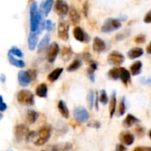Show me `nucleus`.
<instances>
[{
    "mask_svg": "<svg viewBox=\"0 0 151 151\" xmlns=\"http://www.w3.org/2000/svg\"><path fill=\"white\" fill-rule=\"evenodd\" d=\"M108 76L111 80H114V81L119 80L120 76V67H115V68L111 69L108 73Z\"/></svg>",
    "mask_w": 151,
    "mask_h": 151,
    "instance_id": "32",
    "label": "nucleus"
},
{
    "mask_svg": "<svg viewBox=\"0 0 151 151\" xmlns=\"http://www.w3.org/2000/svg\"><path fill=\"white\" fill-rule=\"evenodd\" d=\"M119 140L125 145L130 146V145H132L134 142V135L132 133H130L128 131H126V132H123V133L120 134Z\"/></svg>",
    "mask_w": 151,
    "mask_h": 151,
    "instance_id": "15",
    "label": "nucleus"
},
{
    "mask_svg": "<svg viewBox=\"0 0 151 151\" xmlns=\"http://www.w3.org/2000/svg\"><path fill=\"white\" fill-rule=\"evenodd\" d=\"M28 133H29L28 128L24 125H18L15 127L14 134H15V138L18 142L21 141L24 137H27Z\"/></svg>",
    "mask_w": 151,
    "mask_h": 151,
    "instance_id": "12",
    "label": "nucleus"
},
{
    "mask_svg": "<svg viewBox=\"0 0 151 151\" xmlns=\"http://www.w3.org/2000/svg\"><path fill=\"white\" fill-rule=\"evenodd\" d=\"M93 50L96 53L104 52L106 50V44L100 37H95L93 41Z\"/></svg>",
    "mask_w": 151,
    "mask_h": 151,
    "instance_id": "14",
    "label": "nucleus"
},
{
    "mask_svg": "<svg viewBox=\"0 0 151 151\" xmlns=\"http://www.w3.org/2000/svg\"><path fill=\"white\" fill-rule=\"evenodd\" d=\"M142 61H140V60L135 61L130 66V71H131L132 75H134V76L139 75L141 73V72H142Z\"/></svg>",
    "mask_w": 151,
    "mask_h": 151,
    "instance_id": "28",
    "label": "nucleus"
},
{
    "mask_svg": "<svg viewBox=\"0 0 151 151\" xmlns=\"http://www.w3.org/2000/svg\"><path fill=\"white\" fill-rule=\"evenodd\" d=\"M53 4H54V0H44L43 2L41 3L40 12L43 13L44 16H47L53 6Z\"/></svg>",
    "mask_w": 151,
    "mask_h": 151,
    "instance_id": "18",
    "label": "nucleus"
},
{
    "mask_svg": "<svg viewBox=\"0 0 151 151\" xmlns=\"http://www.w3.org/2000/svg\"><path fill=\"white\" fill-rule=\"evenodd\" d=\"M7 58H8V60H9V62H10V64H11L12 65H14V66H16V67H18V68H23V67H25V65H26V63H25L23 60H21V59H17V58L14 57V55H12V54L10 53L9 51H8V53H7Z\"/></svg>",
    "mask_w": 151,
    "mask_h": 151,
    "instance_id": "19",
    "label": "nucleus"
},
{
    "mask_svg": "<svg viewBox=\"0 0 151 151\" xmlns=\"http://www.w3.org/2000/svg\"><path fill=\"white\" fill-rule=\"evenodd\" d=\"M149 136H150V138L151 139V129L150 130V132H149Z\"/></svg>",
    "mask_w": 151,
    "mask_h": 151,
    "instance_id": "53",
    "label": "nucleus"
},
{
    "mask_svg": "<svg viewBox=\"0 0 151 151\" xmlns=\"http://www.w3.org/2000/svg\"><path fill=\"white\" fill-rule=\"evenodd\" d=\"M54 27V23L50 19H47L46 21H42L41 23V29H46L48 31H51Z\"/></svg>",
    "mask_w": 151,
    "mask_h": 151,
    "instance_id": "35",
    "label": "nucleus"
},
{
    "mask_svg": "<svg viewBox=\"0 0 151 151\" xmlns=\"http://www.w3.org/2000/svg\"><path fill=\"white\" fill-rule=\"evenodd\" d=\"M39 32H30L28 38H27V45H28V49L30 50H35V47L37 45L38 42V38H39Z\"/></svg>",
    "mask_w": 151,
    "mask_h": 151,
    "instance_id": "13",
    "label": "nucleus"
},
{
    "mask_svg": "<svg viewBox=\"0 0 151 151\" xmlns=\"http://www.w3.org/2000/svg\"><path fill=\"white\" fill-rule=\"evenodd\" d=\"M133 151H151V147H137Z\"/></svg>",
    "mask_w": 151,
    "mask_h": 151,
    "instance_id": "49",
    "label": "nucleus"
},
{
    "mask_svg": "<svg viewBox=\"0 0 151 151\" xmlns=\"http://www.w3.org/2000/svg\"><path fill=\"white\" fill-rule=\"evenodd\" d=\"M119 19H120L121 21H123V20H126V19H127V16H122L121 18H119Z\"/></svg>",
    "mask_w": 151,
    "mask_h": 151,
    "instance_id": "52",
    "label": "nucleus"
},
{
    "mask_svg": "<svg viewBox=\"0 0 151 151\" xmlns=\"http://www.w3.org/2000/svg\"><path fill=\"white\" fill-rule=\"evenodd\" d=\"M73 117L74 119L80 123H85L89 119V113L88 111L82 106L75 107L73 110Z\"/></svg>",
    "mask_w": 151,
    "mask_h": 151,
    "instance_id": "5",
    "label": "nucleus"
},
{
    "mask_svg": "<svg viewBox=\"0 0 151 151\" xmlns=\"http://www.w3.org/2000/svg\"><path fill=\"white\" fill-rule=\"evenodd\" d=\"M139 123H141V120L137 117H135L132 114H127L126 119L123 120V127L126 128H129V127H133L134 125H136Z\"/></svg>",
    "mask_w": 151,
    "mask_h": 151,
    "instance_id": "16",
    "label": "nucleus"
},
{
    "mask_svg": "<svg viewBox=\"0 0 151 151\" xmlns=\"http://www.w3.org/2000/svg\"><path fill=\"white\" fill-rule=\"evenodd\" d=\"M107 61L111 65H119L124 63L125 57L122 53L116 51V50H113L109 54Z\"/></svg>",
    "mask_w": 151,
    "mask_h": 151,
    "instance_id": "9",
    "label": "nucleus"
},
{
    "mask_svg": "<svg viewBox=\"0 0 151 151\" xmlns=\"http://www.w3.org/2000/svg\"><path fill=\"white\" fill-rule=\"evenodd\" d=\"M8 151H12V150H8Z\"/></svg>",
    "mask_w": 151,
    "mask_h": 151,
    "instance_id": "54",
    "label": "nucleus"
},
{
    "mask_svg": "<svg viewBox=\"0 0 151 151\" xmlns=\"http://www.w3.org/2000/svg\"><path fill=\"white\" fill-rule=\"evenodd\" d=\"M58 37L63 41H67L69 39V24L67 21H59L58 25Z\"/></svg>",
    "mask_w": 151,
    "mask_h": 151,
    "instance_id": "7",
    "label": "nucleus"
},
{
    "mask_svg": "<svg viewBox=\"0 0 151 151\" xmlns=\"http://www.w3.org/2000/svg\"><path fill=\"white\" fill-rule=\"evenodd\" d=\"M58 111L60 112V114L65 118V119H68L69 118V110H68V107L65 104V101L63 100H59L58 101Z\"/></svg>",
    "mask_w": 151,
    "mask_h": 151,
    "instance_id": "22",
    "label": "nucleus"
},
{
    "mask_svg": "<svg viewBox=\"0 0 151 151\" xmlns=\"http://www.w3.org/2000/svg\"><path fill=\"white\" fill-rule=\"evenodd\" d=\"M146 52H147L148 54L151 55V42L149 43V45H148L147 48H146Z\"/></svg>",
    "mask_w": 151,
    "mask_h": 151,
    "instance_id": "50",
    "label": "nucleus"
},
{
    "mask_svg": "<svg viewBox=\"0 0 151 151\" xmlns=\"http://www.w3.org/2000/svg\"><path fill=\"white\" fill-rule=\"evenodd\" d=\"M115 151H127V147L125 145H123L122 143L117 144Z\"/></svg>",
    "mask_w": 151,
    "mask_h": 151,
    "instance_id": "47",
    "label": "nucleus"
},
{
    "mask_svg": "<svg viewBox=\"0 0 151 151\" xmlns=\"http://www.w3.org/2000/svg\"><path fill=\"white\" fill-rule=\"evenodd\" d=\"M139 81L143 84V85H150L151 84V78H145V77H142L139 80Z\"/></svg>",
    "mask_w": 151,
    "mask_h": 151,
    "instance_id": "43",
    "label": "nucleus"
},
{
    "mask_svg": "<svg viewBox=\"0 0 151 151\" xmlns=\"http://www.w3.org/2000/svg\"><path fill=\"white\" fill-rule=\"evenodd\" d=\"M18 81L21 87L25 88L30 84V82L32 81V79L27 71H19L18 73Z\"/></svg>",
    "mask_w": 151,
    "mask_h": 151,
    "instance_id": "11",
    "label": "nucleus"
},
{
    "mask_svg": "<svg viewBox=\"0 0 151 151\" xmlns=\"http://www.w3.org/2000/svg\"><path fill=\"white\" fill-rule=\"evenodd\" d=\"M0 80H1V81H2L3 83H4V82H5V76H4V73H2V74L0 75Z\"/></svg>",
    "mask_w": 151,
    "mask_h": 151,
    "instance_id": "51",
    "label": "nucleus"
},
{
    "mask_svg": "<svg viewBox=\"0 0 151 151\" xmlns=\"http://www.w3.org/2000/svg\"><path fill=\"white\" fill-rule=\"evenodd\" d=\"M146 41V36L144 35H138L134 38V42L136 43H143Z\"/></svg>",
    "mask_w": 151,
    "mask_h": 151,
    "instance_id": "39",
    "label": "nucleus"
},
{
    "mask_svg": "<svg viewBox=\"0 0 151 151\" xmlns=\"http://www.w3.org/2000/svg\"><path fill=\"white\" fill-rule=\"evenodd\" d=\"M87 100H88V106L90 109H92L94 107V104H96V96H95V93L92 89H90L88 93V96H87Z\"/></svg>",
    "mask_w": 151,
    "mask_h": 151,
    "instance_id": "33",
    "label": "nucleus"
},
{
    "mask_svg": "<svg viewBox=\"0 0 151 151\" xmlns=\"http://www.w3.org/2000/svg\"><path fill=\"white\" fill-rule=\"evenodd\" d=\"M73 36L77 41L81 42H88L90 41L89 35L81 27H75L73 29Z\"/></svg>",
    "mask_w": 151,
    "mask_h": 151,
    "instance_id": "10",
    "label": "nucleus"
},
{
    "mask_svg": "<svg viewBox=\"0 0 151 151\" xmlns=\"http://www.w3.org/2000/svg\"><path fill=\"white\" fill-rule=\"evenodd\" d=\"M83 13L86 17H88V3L86 1L84 4H83Z\"/></svg>",
    "mask_w": 151,
    "mask_h": 151,
    "instance_id": "46",
    "label": "nucleus"
},
{
    "mask_svg": "<svg viewBox=\"0 0 151 151\" xmlns=\"http://www.w3.org/2000/svg\"><path fill=\"white\" fill-rule=\"evenodd\" d=\"M88 126L89 127H94V128H96V129H98V128H100L101 124H100V122H98V121H96V120H94V121L90 122Z\"/></svg>",
    "mask_w": 151,
    "mask_h": 151,
    "instance_id": "42",
    "label": "nucleus"
},
{
    "mask_svg": "<svg viewBox=\"0 0 151 151\" xmlns=\"http://www.w3.org/2000/svg\"><path fill=\"white\" fill-rule=\"evenodd\" d=\"M144 22L145 23H147V24H149V23H151V10L150 11H149L147 13H146V15H145V17H144Z\"/></svg>",
    "mask_w": 151,
    "mask_h": 151,
    "instance_id": "45",
    "label": "nucleus"
},
{
    "mask_svg": "<svg viewBox=\"0 0 151 151\" xmlns=\"http://www.w3.org/2000/svg\"><path fill=\"white\" fill-rule=\"evenodd\" d=\"M27 72H28V73H29V75H30V77L32 79V81L36 80V78H37V71L36 70H28Z\"/></svg>",
    "mask_w": 151,
    "mask_h": 151,
    "instance_id": "44",
    "label": "nucleus"
},
{
    "mask_svg": "<svg viewBox=\"0 0 151 151\" xmlns=\"http://www.w3.org/2000/svg\"><path fill=\"white\" fill-rule=\"evenodd\" d=\"M121 20L119 19H113V18H109L107 19L104 23L103 24L101 27V31L104 34L111 33L113 31H116L121 27Z\"/></svg>",
    "mask_w": 151,
    "mask_h": 151,
    "instance_id": "3",
    "label": "nucleus"
},
{
    "mask_svg": "<svg viewBox=\"0 0 151 151\" xmlns=\"http://www.w3.org/2000/svg\"><path fill=\"white\" fill-rule=\"evenodd\" d=\"M29 17H30V32H39L42 23L41 12L37 7V3L33 1L29 6Z\"/></svg>",
    "mask_w": 151,
    "mask_h": 151,
    "instance_id": "1",
    "label": "nucleus"
},
{
    "mask_svg": "<svg viewBox=\"0 0 151 151\" xmlns=\"http://www.w3.org/2000/svg\"><path fill=\"white\" fill-rule=\"evenodd\" d=\"M126 110H127V106H126V98L125 96L122 97L120 103H119V111H118V116H123L126 113Z\"/></svg>",
    "mask_w": 151,
    "mask_h": 151,
    "instance_id": "34",
    "label": "nucleus"
},
{
    "mask_svg": "<svg viewBox=\"0 0 151 151\" xmlns=\"http://www.w3.org/2000/svg\"><path fill=\"white\" fill-rule=\"evenodd\" d=\"M63 68H61V67H59V68H56V69H54L51 73H49V75H48V81H50V82H54V81H56L59 77H60V75L62 74V73H63Z\"/></svg>",
    "mask_w": 151,
    "mask_h": 151,
    "instance_id": "26",
    "label": "nucleus"
},
{
    "mask_svg": "<svg viewBox=\"0 0 151 151\" xmlns=\"http://www.w3.org/2000/svg\"><path fill=\"white\" fill-rule=\"evenodd\" d=\"M52 134V128L50 126L47 125L42 127L38 132V138L35 141V144L36 146H42L44 145L50 138Z\"/></svg>",
    "mask_w": 151,
    "mask_h": 151,
    "instance_id": "2",
    "label": "nucleus"
},
{
    "mask_svg": "<svg viewBox=\"0 0 151 151\" xmlns=\"http://www.w3.org/2000/svg\"><path fill=\"white\" fill-rule=\"evenodd\" d=\"M17 100L19 104L26 106H31L35 104V97L31 91L27 89H22L17 94Z\"/></svg>",
    "mask_w": 151,
    "mask_h": 151,
    "instance_id": "4",
    "label": "nucleus"
},
{
    "mask_svg": "<svg viewBox=\"0 0 151 151\" xmlns=\"http://www.w3.org/2000/svg\"><path fill=\"white\" fill-rule=\"evenodd\" d=\"M144 51L142 48L136 47V48H133L131 49L128 52H127V57L130 59H134V58H138L140 57H142L143 55Z\"/></svg>",
    "mask_w": 151,
    "mask_h": 151,
    "instance_id": "23",
    "label": "nucleus"
},
{
    "mask_svg": "<svg viewBox=\"0 0 151 151\" xmlns=\"http://www.w3.org/2000/svg\"><path fill=\"white\" fill-rule=\"evenodd\" d=\"M97 70V64L95 61H91L89 63V66L87 70V75L88 77V79L90 80V81L95 82L96 81V76H95V72Z\"/></svg>",
    "mask_w": 151,
    "mask_h": 151,
    "instance_id": "20",
    "label": "nucleus"
},
{
    "mask_svg": "<svg viewBox=\"0 0 151 151\" xmlns=\"http://www.w3.org/2000/svg\"><path fill=\"white\" fill-rule=\"evenodd\" d=\"M35 95L41 98H46L48 95V87L45 83H41L35 89Z\"/></svg>",
    "mask_w": 151,
    "mask_h": 151,
    "instance_id": "21",
    "label": "nucleus"
},
{
    "mask_svg": "<svg viewBox=\"0 0 151 151\" xmlns=\"http://www.w3.org/2000/svg\"><path fill=\"white\" fill-rule=\"evenodd\" d=\"M69 18H70V20L72 21L73 25H77L81 21V14L74 8L71 9L70 13H69Z\"/></svg>",
    "mask_w": 151,
    "mask_h": 151,
    "instance_id": "27",
    "label": "nucleus"
},
{
    "mask_svg": "<svg viewBox=\"0 0 151 151\" xmlns=\"http://www.w3.org/2000/svg\"><path fill=\"white\" fill-rule=\"evenodd\" d=\"M135 133H136V134H137L139 137H143L144 134H145V130H144L143 127H137V128L135 129Z\"/></svg>",
    "mask_w": 151,
    "mask_h": 151,
    "instance_id": "41",
    "label": "nucleus"
},
{
    "mask_svg": "<svg viewBox=\"0 0 151 151\" xmlns=\"http://www.w3.org/2000/svg\"><path fill=\"white\" fill-rule=\"evenodd\" d=\"M120 81L125 84L127 85L130 81H131V73L129 71H127L124 67H120V76H119Z\"/></svg>",
    "mask_w": 151,
    "mask_h": 151,
    "instance_id": "25",
    "label": "nucleus"
},
{
    "mask_svg": "<svg viewBox=\"0 0 151 151\" xmlns=\"http://www.w3.org/2000/svg\"><path fill=\"white\" fill-rule=\"evenodd\" d=\"M116 91H113L112 94H111V100H110V118L112 119L114 114H115V111H116V105H117V96H116Z\"/></svg>",
    "mask_w": 151,
    "mask_h": 151,
    "instance_id": "24",
    "label": "nucleus"
},
{
    "mask_svg": "<svg viewBox=\"0 0 151 151\" xmlns=\"http://www.w3.org/2000/svg\"><path fill=\"white\" fill-rule=\"evenodd\" d=\"M54 11L59 16V18H64L69 12V5L65 0H56Z\"/></svg>",
    "mask_w": 151,
    "mask_h": 151,
    "instance_id": "6",
    "label": "nucleus"
},
{
    "mask_svg": "<svg viewBox=\"0 0 151 151\" xmlns=\"http://www.w3.org/2000/svg\"><path fill=\"white\" fill-rule=\"evenodd\" d=\"M9 52L12 53V55L16 56V57H19V58H23V56H24V54H23V52L21 51V50H19L18 47H15V46L12 47V48L9 50Z\"/></svg>",
    "mask_w": 151,
    "mask_h": 151,
    "instance_id": "38",
    "label": "nucleus"
},
{
    "mask_svg": "<svg viewBox=\"0 0 151 151\" xmlns=\"http://www.w3.org/2000/svg\"><path fill=\"white\" fill-rule=\"evenodd\" d=\"M42 151H46V150H42Z\"/></svg>",
    "mask_w": 151,
    "mask_h": 151,
    "instance_id": "55",
    "label": "nucleus"
},
{
    "mask_svg": "<svg viewBox=\"0 0 151 151\" xmlns=\"http://www.w3.org/2000/svg\"><path fill=\"white\" fill-rule=\"evenodd\" d=\"M50 35L49 33H47L38 44V53H42L46 50H48L50 45Z\"/></svg>",
    "mask_w": 151,
    "mask_h": 151,
    "instance_id": "17",
    "label": "nucleus"
},
{
    "mask_svg": "<svg viewBox=\"0 0 151 151\" xmlns=\"http://www.w3.org/2000/svg\"><path fill=\"white\" fill-rule=\"evenodd\" d=\"M6 109H7V104L4 102L3 96H0V111L4 112Z\"/></svg>",
    "mask_w": 151,
    "mask_h": 151,
    "instance_id": "40",
    "label": "nucleus"
},
{
    "mask_svg": "<svg viewBox=\"0 0 151 151\" xmlns=\"http://www.w3.org/2000/svg\"><path fill=\"white\" fill-rule=\"evenodd\" d=\"M83 59H84L86 62L90 63V62L92 61V60H91V55H90L89 53H88V52L83 53Z\"/></svg>",
    "mask_w": 151,
    "mask_h": 151,
    "instance_id": "48",
    "label": "nucleus"
},
{
    "mask_svg": "<svg viewBox=\"0 0 151 151\" xmlns=\"http://www.w3.org/2000/svg\"><path fill=\"white\" fill-rule=\"evenodd\" d=\"M38 117H39V114H38V112H36L35 111L28 110V111H27L26 119H27V122L29 123V124H34V123L38 119Z\"/></svg>",
    "mask_w": 151,
    "mask_h": 151,
    "instance_id": "29",
    "label": "nucleus"
},
{
    "mask_svg": "<svg viewBox=\"0 0 151 151\" xmlns=\"http://www.w3.org/2000/svg\"><path fill=\"white\" fill-rule=\"evenodd\" d=\"M82 65V61L80 58H75L66 68L67 72H74L76 70H78L81 66Z\"/></svg>",
    "mask_w": 151,
    "mask_h": 151,
    "instance_id": "30",
    "label": "nucleus"
},
{
    "mask_svg": "<svg viewBox=\"0 0 151 151\" xmlns=\"http://www.w3.org/2000/svg\"><path fill=\"white\" fill-rule=\"evenodd\" d=\"M131 34V29H126L124 31H122L121 33L118 34L116 35V40L117 41H121V40H124L125 38L128 37Z\"/></svg>",
    "mask_w": 151,
    "mask_h": 151,
    "instance_id": "37",
    "label": "nucleus"
},
{
    "mask_svg": "<svg viewBox=\"0 0 151 151\" xmlns=\"http://www.w3.org/2000/svg\"><path fill=\"white\" fill-rule=\"evenodd\" d=\"M59 52H60L59 45L57 42H52L49 46V48L47 50V55H46V57H47L48 62L50 63V64L54 63L55 60H56V58H57V57H58V54Z\"/></svg>",
    "mask_w": 151,
    "mask_h": 151,
    "instance_id": "8",
    "label": "nucleus"
},
{
    "mask_svg": "<svg viewBox=\"0 0 151 151\" xmlns=\"http://www.w3.org/2000/svg\"><path fill=\"white\" fill-rule=\"evenodd\" d=\"M99 101L103 105H105L106 104H108L109 102V98H108V95L106 93V91L104 89L100 90V95H99Z\"/></svg>",
    "mask_w": 151,
    "mask_h": 151,
    "instance_id": "36",
    "label": "nucleus"
},
{
    "mask_svg": "<svg viewBox=\"0 0 151 151\" xmlns=\"http://www.w3.org/2000/svg\"><path fill=\"white\" fill-rule=\"evenodd\" d=\"M60 55H61V58L64 61H68L73 55L72 48L71 47H64L60 51Z\"/></svg>",
    "mask_w": 151,
    "mask_h": 151,
    "instance_id": "31",
    "label": "nucleus"
}]
</instances>
